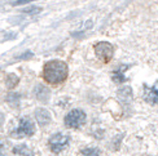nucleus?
<instances>
[{"instance_id":"nucleus-8","label":"nucleus","mask_w":158,"mask_h":156,"mask_svg":"<svg viewBox=\"0 0 158 156\" xmlns=\"http://www.w3.org/2000/svg\"><path fill=\"white\" fill-rule=\"evenodd\" d=\"M35 96L38 99H40L42 102H47L49 98V90L48 88H45L43 85H38L35 88Z\"/></svg>"},{"instance_id":"nucleus-10","label":"nucleus","mask_w":158,"mask_h":156,"mask_svg":"<svg viewBox=\"0 0 158 156\" xmlns=\"http://www.w3.org/2000/svg\"><path fill=\"white\" fill-rule=\"evenodd\" d=\"M81 156H100V150L96 147H87L81 151Z\"/></svg>"},{"instance_id":"nucleus-5","label":"nucleus","mask_w":158,"mask_h":156,"mask_svg":"<svg viewBox=\"0 0 158 156\" xmlns=\"http://www.w3.org/2000/svg\"><path fill=\"white\" fill-rule=\"evenodd\" d=\"M95 52H96V56L98 57V60L108 63V62H110L111 58H113L114 48H113V45L108 41H100L95 45Z\"/></svg>"},{"instance_id":"nucleus-4","label":"nucleus","mask_w":158,"mask_h":156,"mask_svg":"<svg viewBox=\"0 0 158 156\" xmlns=\"http://www.w3.org/2000/svg\"><path fill=\"white\" fill-rule=\"evenodd\" d=\"M69 142H70V137L66 134H62V133H56L53 134L52 137L49 138V148L52 152L58 154L64 151L65 148L69 146Z\"/></svg>"},{"instance_id":"nucleus-1","label":"nucleus","mask_w":158,"mask_h":156,"mask_svg":"<svg viewBox=\"0 0 158 156\" xmlns=\"http://www.w3.org/2000/svg\"><path fill=\"white\" fill-rule=\"evenodd\" d=\"M68 74H69L68 64L58 60L49 61L43 67V79L49 84H53V85L64 83L66 80Z\"/></svg>"},{"instance_id":"nucleus-3","label":"nucleus","mask_w":158,"mask_h":156,"mask_svg":"<svg viewBox=\"0 0 158 156\" xmlns=\"http://www.w3.org/2000/svg\"><path fill=\"white\" fill-rule=\"evenodd\" d=\"M35 133V125L29 118H21L18 123V127L12 132V137L15 138H25L31 137Z\"/></svg>"},{"instance_id":"nucleus-7","label":"nucleus","mask_w":158,"mask_h":156,"mask_svg":"<svg viewBox=\"0 0 158 156\" xmlns=\"http://www.w3.org/2000/svg\"><path fill=\"white\" fill-rule=\"evenodd\" d=\"M144 99H145L150 105H157L158 103V88H148L145 87V92H144Z\"/></svg>"},{"instance_id":"nucleus-11","label":"nucleus","mask_w":158,"mask_h":156,"mask_svg":"<svg viewBox=\"0 0 158 156\" xmlns=\"http://www.w3.org/2000/svg\"><path fill=\"white\" fill-rule=\"evenodd\" d=\"M19 79H18V76L15 75V74H9V76L6 77V87H8L9 89H13L17 84H18Z\"/></svg>"},{"instance_id":"nucleus-14","label":"nucleus","mask_w":158,"mask_h":156,"mask_svg":"<svg viewBox=\"0 0 158 156\" xmlns=\"http://www.w3.org/2000/svg\"><path fill=\"white\" fill-rule=\"evenodd\" d=\"M4 121H5L4 115H3V114H0V131H2V128H3V125H4Z\"/></svg>"},{"instance_id":"nucleus-13","label":"nucleus","mask_w":158,"mask_h":156,"mask_svg":"<svg viewBox=\"0 0 158 156\" xmlns=\"http://www.w3.org/2000/svg\"><path fill=\"white\" fill-rule=\"evenodd\" d=\"M29 2H32V0H17V2L13 4V5H22V4H26V3H29Z\"/></svg>"},{"instance_id":"nucleus-6","label":"nucleus","mask_w":158,"mask_h":156,"mask_svg":"<svg viewBox=\"0 0 158 156\" xmlns=\"http://www.w3.org/2000/svg\"><path fill=\"white\" fill-rule=\"evenodd\" d=\"M35 118H36L38 124L40 127H47L51 123V120H52L51 114L45 108H38L35 111Z\"/></svg>"},{"instance_id":"nucleus-15","label":"nucleus","mask_w":158,"mask_h":156,"mask_svg":"<svg viewBox=\"0 0 158 156\" xmlns=\"http://www.w3.org/2000/svg\"><path fill=\"white\" fill-rule=\"evenodd\" d=\"M0 156H5V154H4V148H3L2 145H0Z\"/></svg>"},{"instance_id":"nucleus-12","label":"nucleus","mask_w":158,"mask_h":156,"mask_svg":"<svg viewBox=\"0 0 158 156\" xmlns=\"http://www.w3.org/2000/svg\"><path fill=\"white\" fill-rule=\"evenodd\" d=\"M113 79L117 81V83H122V81H124V76H123V74H122V71H115L114 72V75H113Z\"/></svg>"},{"instance_id":"nucleus-9","label":"nucleus","mask_w":158,"mask_h":156,"mask_svg":"<svg viewBox=\"0 0 158 156\" xmlns=\"http://www.w3.org/2000/svg\"><path fill=\"white\" fill-rule=\"evenodd\" d=\"M13 154L15 156H34L32 151L26 145H18L13 148Z\"/></svg>"},{"instance_id":"nucleus-2","label":"nucleus","mask_w":158,"mask_h":156,"mask_svg":"<svg viewBox=\"0 0 158 156\" xmlns=\"http://www.w3.org/2000/svg\"><path fill=\"white\" fill-rule=\"evenodd\" d=\"M85 120H87V115H85L84 111H82V110H71V111L65 116V125H66V128L69 129H78V128H81Z\"/></svg>"}]
</instances>
